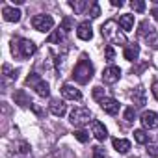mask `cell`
I'll use <instances>...</instances> for the list:
<instances>
[{"label": "cell", "mask_w": 158, "mask_h": 158, "mask_svg": "<svg viewBox=\"0 0 158 158\" xmlns=\"http://www.w3.org/2000/svg\"><path fill=\"white\" fill-rule=\"evenodd\" d=\"M101 32H102V37L110 45H125L127 47V37L123 32H119V24L115 21H106L101 26Z\"/></svg>", "instance_id": "1"}, {"label": "cell", "mask_w": 158, "mask_h": 158, "mask_svg": "<svg viewBox=\"0 0 158 158\" xmlns=\"http://www.w3.org/2000/svg\"><path fill=\"white\" fill-rule=\"evenodd\" d=\"M93 63L86 58V56H82L80 60H78V63L74 65V71H73V78L78 82V84H88L91 78H93Z\"/></svg>", "instance_id": "2"}, {"label": "cell", "mask_w": 158, "mask_h": 158, "mask_svg": "<svg viewBox=\"0 0 158 158\" xmlns=\"http://www.w3.org/2000/svg\"><path fill=\"white\" fill-rule=\"evenodd\" d=\"M37 47L34 41L24 39V37H17L11 41V52L15 58H30L32 54H35Z\"/></svg>", "instance_id": "3"}, {"label": "cell", "mask_w": 158, "mask_h": 158, "mask_svg": "<svg viewBox=\"0 0 158 158\" xmlns=\"http://www.w3.org/2000/svg\"><path fill=\"white\" fill-rule=\"evenodd\" d=\"M32 26L37 30V32H50L52 26H54V19L47 13H39V15H34L32 19Z\"/></svg>", "instance_id": "4"}, {"label": "cell", "mask_w": 158, "mask_h": 158, "mask_svg": "<svg viewBox=\"0 0 158 158\" xmlns=\"http://www.w3.org/2000/svg\"><path fill=\"white\" fill-rule=\"evenodd\" d=\"M89 117H91V112L88 108H74L71 112V115H69V121L74 127H82V125L89 123Z\"/></svg>", "instance_id": "5"}, {"label": "cell", "mask_w": 158, "mask_h": 158, "mask_svg": "<svg viewBox=\"0 0 158 158\" xmlns=\"http://www.w3.org/2000/svg\"><path fill=\"white\" fill-rule=\"evenodd\" d=\"M119 76H121V69L115 67V65H110V67H106L102 71V80L106 84H115L119 80Z\"/></svg>", "instance_id": "6"}, {"label": "cell", "mask_w": 158, "mask_h": 158, "mask_svg": "<svg viewBox=\"0 0 158 158\" xmlns=\"http://www.w3.org/2000/svg\"><path fill=\"white\" fill-rule=\"evenodd\" d=\"M101 108L108 114V115H117L119 114V102L112 97H106L104 101H101Z\"/></svg>", "instance_id": "7"}, {"label": "cell", "mask_w": 158, "mask_h": 158, "mask_svg": "<svg viewBox=\"0 0 158 158\" xmlns=\"http://www.w3.org/2000/svg\"><path fill=\"white\" fill-rule=\"evenodd\" d=\"M141 125L145 127V128H156L158 127V114L156 112H143L141 114Z\"/></svg>", "instance_id": "8"}, {"label": "cell", "mask_w": 158, "mask_h": 158, "mask_svg": "<svg viewBox=\"0 0 158 158\" xmlns=\"http://www.w3.org/2000/svg\"><path fill=\"white\" fill-rule=\"evenodd\" d=\"M61 93H63V97L69 99V101H80V99H82L80 89H76V88L71 86V84H63V86H61Z\"/></svg>", "instance_id": "9"}, {"label": "cell", "mask_w": 158, "mask_h": 158, "mask_svg": "<svg viewBox=\"0 0 158 158\" xmlns=\"http://www.w3.org/2000/svg\"><path fill=\"white\" fill-rule=\"evenodd\" d=\"M76 35L80 37V39H84V41H89V39L93 37V28H91V24H89V23H80V24H78V28H76Z\"/></svg>", "instance_id": "10"}, {"label": "cell", "mask_w": 158, "mask_h": 158, "mask_svg": "<svg viewBox=\"0 0 158 158\" xmlns=\"http://www.w3.org/2000/svg\"><path fill=\"white\" fill-rule=\"evenodd\" d=\"M91 132H93V136H95L99 141H104V139L108 138V130H106V127H104L101 121H93V123H91Z\"/></svg>", "instance_id": "11"}, {"label": "cell", "mask_w": 158, "mask_h": 158, "mask_svg": "<svg viewBox=\"0 0 158 158\" xmlns=\"http://www.w3.org/2000/svg\"><path fill=\"white\" fill-rule=\"evenodd\" d=\"M2 15H4V19H6L8 23H19L23 13H21L17 8H10V6H6V8H2Z\"/></svg>", "instance_id": "12"}, {"label": "cell", "mask_w": 158, "mask_h": 158, "mask_svg": "<svg viewBox=\"0 0 158 158\" xmlns=\"http://www.w3.org/2000/svg\"><path fill=\"white\" fill-rule=\"evenodd\" d=\"M123 56H125V60H128V61L138 60V56H139V45H136V43H127Z\"/></svg>", "instance_id": "13"}, {"label": "cell", "mask_w": 158, "mask_h": 158, "mask_svg": "<svg viewBox=\"0 0 158 158\" xmlns=\"http://www.w3.org/2000/svg\"><path fill=\"white\" fill-rule=\"evenodd\" d=\"M50 112H52L54 115L61 117V115H65V112H67V106H65V102H63V101H58V99H54V101L50 102Z\"/></svg>", "instance_id": "14"}, {"label": "cell", "mask_w": 158, "mask_h": 158, "mask_svg": "<svg viewBox=\"0 0 158 158\" xmlns=\"http://www.w3.org/2000/svg\"><path fill=\"white\" fill-rule=\"evenodd\" d=\"M130 97H132V101H134L136 106H145L147 104V101H145V89L143 88H136Z\"/></svg>", "instance_id": "15"}, {"label": "cell", "mask_w": 158, "mask_h": 158, "mask_svg": "<svg viewBox=\"0 0 158 158\" xmlns=\"http://www.w3.org/2000/svg\"><path fill=\"white\" fill-rule=\"evenodd\" d=\"M114 149H115L117 152H123V154H127V152L130 151V141H128V139L115 138V139H114Z\"/></svg>", "instance_id": "16"}, {"label": "cell", "mask_w": 158, "mask_h": 158, "mask_svg": "<svg viewBox=\"0 0 158 158\" xmlns=\"http://www.w3.org/2000/svg\"><path fill=\"white\" fill-rule=\"evenodd\" d=\"M119 26L123 28V30H132V26H134V15H130V13H127V15H121L119 17Z\"/></svg>", "instance_id": "17"}, {"label": "cell", "mask_w": 158, "mask_h": 158, "mask_svg": "<svg viewBox=\"0 0 158 158\" xmlns=\"http://www.w3.org/2000/svg\"><path fill=\"white\" fill-rule=\"evenodd\" d=\"M138 34L149 39V35H151V37L154 35V28H152V26H151L147 21H143V23H139V30H138Z\"/></svg>", "instance_id": "18"}, {"label": "cell", "mask_w": 158, "mask_h": 158, "mask_svg": "<svg viewBox=\"0 0 158 158\" xmlns=\"http://www.w3.org/2000/svg\"><path fill=\"white\" fill-rule=\"evenodd\" d=\"M34 88H35V93H37L39 97H48V95H50V88H48V84H47L45 80H39Z\"/></svg>", "instance_id": "19"}, {"label": "cell", "mask_w": 158, "mask_h": 158, "mask_svg": "<svg viewBox=\"0 0 158 158\" xmlns=\"http://www.w3.org/2000/svg\"><path fill=\"white\" fill-rule=\"evenodd\" d=\"M69 6L74 10V13H82V11L89 6V2H88V0H71Z\"/></svg>", "instance_id": "20"}, {"label": "cell", "mask_w": 158, "mask_h": 158, "mask_svg": "<svg viewBox=\"0 0 158 158\" xmlns=\"http://www.w3.org/2000/svg\"><path fill=\"white\" fill-rule=\"evenodd\" d=\"M63 39H65V32H63L61 28H58V30H54V32L48 35L47 41H48V43H61Z\"/></svg>", "instance_id": "21"}, {"label": "cell", "mask_w": 158, "mask_h": 158, "mask_svg": "<svg viewBox=\"0 0 158 158\" xmlns=\"http://www.w3.org/2000/svg\"><path fill=\"white\" fill-rule=\"evenodd\" d=\"M15 104H21V106H28V104H32V102H30V99L26 97V93H24L23 89H19V91L15 93Z\"/></svg>", "instance_id": "22"}, {"label": "cell", "mask_w": 158, "mask_h": 158, "mask_svg": "<svg viewBox=\"0 0 158 158\" xmlns=\"http://www.w3.org/2000/svg\"><path fill=\"white\" fill-rule=\"evenodd\" d=\"M17 69L13 71L8 63H4V67H2V74H4V78H8V80H15V78H17Z\"/></svg>", "instance_id": "23"}, {"label": "cell", "mask_w": 158, "mask_h": 158, "mask_svg": "<svg viewBox=\"0 0 158 158\" xmlns=\"http://www.w3.org/2000/svg\"><path fill=\"white\" fill-rule=\"evenodd\" d=\"M134 139L138 143H149V134L145 130H134Z\"/></svg>", "instance_id": "24"}, {"label": "cell", "mask_w": 158, "mask_h": 158, "mask_svg": "<svg viewBox=\"0 0 158 158\" xmlns=\"http://www.w3.org/2000/svg\"><path fill=\"white\" fill-rule=\"evenodd\" d=\"M130 8H132L134 11L141 13V11L145 10V2H143V0H132V2H130Z\"/></svg>", "instance_id": "25"}, {"label": "cell", "mask_w": 158, "mask_h": 158, "mask_svg": "<svg viewBox=\"0 0 158 158\" xmlns=\"http://www.w3.org/2000/svg\"><path fill=\"white\" fill-rule=\"evenodd\" d=\"M93 99H95V101H99V102L106 99V97H104V89H102L101 86H95V88H93Z\"/></svg>", "instance_id": "26"}, {"label": "cell", "mask_w": 158, "mask_h": 158, "mask_svg": "<svg viewBox=\"0 0 158 158\" xmlns=\"http://www.w3.org/2000/svg\"><path fill=\"white\" fill-rule=\"evenodd\" d=\"M123 117H125V121H134V117H136V110H134V106H130V108H127L125 110V114H123Z\"/></svg>", "instance_id": "27"}, {"label": "cell", "mask_w": 158, "mask_h": 158, "mask_svg": "<svg viewBox=\"0 0 158 158\" xmlns=\"http://www.w3.org/2000/svg\"><path fill=\"white\" fill-rule=\"evenodd\" d=\"M74 138H76L78 141L86 143V141L89 139V134H88V132H84V130H76V132H74Z\"/></svg>", "instance_id": "28"}, {"label": "cell", "mask_w": 158, "mask_h": 158, "mask_svg": "<svg viewBox=\"0 0 158 158\" xmlns=\"http://www.w3.org/2000/svg\"><path fill=\"white\" fill-rule=\"evenodd\" d=\"M147 152H149V156L158 158V143H149L147 145Z\"/></svg>", "instance_id": "29"}, {"label": "cell", "mask_w": 158, "mask_h": 158, "mask_svg": "<svg viewBox=\"0 0 158 158\" xmlns=\"http://www.w3.org/2000/svg\"><path fill=\"white\" fill-rule=\"evenodd\" d=\"M99 15H101V6H99L97 2H93V4H91V11H89V17H91V19H97Z\"/></svg>", "instance_id": "30"}, {"label": "cell", "mask_w": 158, "mask_h": 158, "mask_svg": "<svg viewBox=\"0 0 158 158\" xmlns=\"http://www.w3.org/2000/svg\"><path fill=\"white\" fill-rule=\"evenodd\" d=\"M104 154H106V151H104V147H93V158H104Z\"/></svg>", "instance_id": "31"}, {"label": "cell", "mask_w": 158, "mask_h": 158, "mask_svg": "<svg viewBox=\"0 0 158 158\" xmlns=\"http://www.w3.org/2000/svg\"><path fill=\"white\" fill-rule=\"evenodd\" d=\"M39 80H41V78L37 76V73H32V74H30V76L26 78V84H32V86H35V84H37Z\"/></svg>", "instance_id": "32"}, {"label": "cell", "mask_w": 158, "mask_h": 158, "mask_svg": "<svg viewBox=\"0 0 158 158\" xmlns=\"http://www.w3.org/2000/svg\"><path fill=\"white\" fill-rule=\"evenodd\" d=\"M61 30H63V32H69V30H71V19H69V17L63 19V23H61Z\"/></svg>", "instance_id": "33"}, {"label": "cell", "mask_w": 158, "mask_h": 158, "mask_svg": "<svg viewBox=\"0 0 158 158\" xmlns=\"http://www.w3.org/2000/svg\"><path fill=\"white\" fill-rule=\"evenodd\" d=\"M104 54H106V58H108V60H114V56H115V52H114V48H112V45H108V47H106V50H104Z\"/></svg>", "instance_id": "34"}, {"label": "cell", "mask_w": 158, "mask_h": 158, "mask_svg": "<svg viewBox=\"0 0 158 158\" xmlns=\"http://www.w3.org/2000/svg\"><path fill=\"white\" fill-rule=\"evenodd\" d=\"M151 91H152V95H154V99L158 101V80H156V82H152V88H151Z\"/></svg>", "instance_id": "35"}, {"label": "cell", "mask_w": 158, "mask_h": 158, "mask_svg": "<svg viewBox=\"0 0 158 158\" xmlns=\"http://www.w3.org/2000/svg\"><path fill=\"white\" fill-rule=\"evenodd\" d=\"M28 149H30V147H28V143H24V141L19 145V152H28Z\"/></svg>", "instance_id": "36"}, {"label": "cell", "mask_w": 158, "mask_h": 158, "mask_svg": "<svg viewBox=\"0 0 158 158\" xmlns=\"http://www.w3.org/2000/svg\"><path fill=\"white\" fill-rule=\"evenodd\" d=\"M112 6H115V8H121V6H123V2H121V0H112Z\"/></svg>", "instance_id": "37"}, {"label": "cell", "mask_w": 158, "mask_h": 158, "mask_svg": "<svg viewBox=\"0 0 158 158\" xmlns=\"http://www.w3.org/2000/svg\"><path fill=\"white\" fill-rule=\"evenodd\" d=\"M151 15H152V17H154L156 21H158V8H152V11H151Z\"/></svg>", "instance_id": "38"}]
</instances>
